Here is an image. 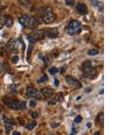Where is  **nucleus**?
<instances>
[{
	"mask_svg": "<svg viewBox=\"0 0 135 135\" xmlns=\"http://www.w3.org/2000/svg\"><path fill=\"white\" fill-rule=\"evenodd\" d=\"M2 101L6 106L12 109V110H24L26 108L25 101L20 102V101H16V99H12V98L9 97H4L2 99Z\"/></svg>",
	"mask_w": 135,
	"mask_h": 135,
	"instance_id": "obj_1",
	"label": "nucleus"
},
{
	"mask_svg": "<svg viewBox=\"0 0 135 135\" xmlns=\"http://www.w3.org/2000/svg\"><path fill=\"white\" fill-rule=\"evenodd\" d=\"M26 94L29 97L38 99V100H41L42 99L41 94L39 91H38L36 88L28 87L26 89Z\"/></svg>",
	"mask_w": 135,
	"mask_h": 135,
	"instance_id": "obj_6",
	"label": "nucleus"
},
{
	"mask_svg": "<svg viewBox=\"0 0 135 135\" xmlns=\"http://www.w3.org/2000/svg\"><path fill=\"white\" fill-rule=\"evenodd\" d=\"M29 105H30L31 107H35L37 105V102L34 101V100H31V101H30Z\"/></svg>",
	"mask_w": 135,
	"mask_h": 135,
	"instance_id": "obj_25",
	"label": "nucleus"
},
{
	"mask_svg": "<svg viewBox=\"0 0 135 135\" xmlns=\"http://www.w3.org/2000/svg\"><path fill=\"white\" fill-rule=\"evenodd\" d=\"M98 53H99V51L97 49H91L88 53V55H90V56H95V55H97Z\"/></svg>",
	"mask_w": 135,
	"mask_h": 135,
	"instance_id": "obj_19",
	"label": "nucleus"
},
{
	"mask_svg": "<svg viewBox=\"0 0 135 135\" xmlns=\"http://www.w3.org/2000/svg\"><path fill=\"white\" fill-rule=\"evenodd\" d=\"M42 20L46 24H51L56 21V16L51 7H47L45 10L42 16Z\"/></svg>",
	"mask_w": 135,
	"mask_h": 135,
	"instance_id": "obj_5",
	"label": "nucleus"
},
{
	"mask_svg": "<svg viewBox=\"0 0 135 135\" xmlns=\"http://www.w3.org/2000/svg\"><path fill=\"white\" fill-rule=\"evenodd\" d=\"M66 81L69 85L74 86V88H77V89L81 88L83 86L79 80H78L72 77V76H66Z\"/></svg>",
	"mask_w": 135,
	"mask_h": 135,
	"instance_id": "obj_8",
	"label": "nucleus"
},
{
	"mask_svg": "<svg viewBox=\"0 0 135 135\" xmlns=\"http://www.w3.org/2000/svg\"><path fill=\"white\" fill-rule=\"evenodd\" d=\"M7 47L10 50L13 51L14 53L17 52L18 49V41L16 39H11L9 41H8V43H7Z\"/></svg>",
	"mask_w": 135,
	"mask_h": 135,
	"instance_id": "obj_11",
	"label": "nucleus"
},
{
	"mask_svg": "<svg viewBox=\"0 0 135 135\" xmlns=\"http://www.w3.org/2000/svg\"><path fill=\"white\" fill-rule=\"evenodd\" d=\"M48 80V77H47V76L46 75H44L41 78H39V79L38 80H37V83H45V82H46V81Z\"/></svg>",
	"mask_w": 135,
	"mask_h": 135,
	"instance_id": "obj_18",
	"label": "nucleus"
},
{
	"mask_svg": "<svg viewBox=\"0 0 135 135\" xmlns=\"http://www.w3.org/2000/svg\"><path fill=\"white\" fill-rule=\"evenodd\" d=\"M3 10H4V6L0 4V13L2 12V11H3Z\"/></svg>",
	"mask_w": 135,
	"mask_h": 135,
	"instance_id": "obj_31",
	"label": "nucleus"
},
{
	"mask_svg": "<svg viewBox=\"0 0 135 135\" xmlns=\"http://www.w3.org/2000/svg\"><path fill=\"white\" fill-rule=\"evenodd\" d=\"M10 91L12 93H16L18 91V85H12L10 87Z\"/></svg>",
	"mask_w": 135,
	"mask_h": 135,
	"instance_id": "obj_17",
	"label": "nucleus"
},
{
	"mask_svg": "<svg viewBox=\"0 0 135 135\" xmlns=\"http://www.w3.org/2000/svg\"><path fill=\"white\" fill-rule=\"evenodd\" d=\"M66 4L67 5L72 6V5H74V1H72V0H66Z\"/></svg>",
	"mask_w": 135,
	"mask_h": 135,
	"instance_id": "obj_26",
	"label": "nucleus"
},
{
	"mask_svg": "<svg viewBox=\"0 0 135 135\" xmlns=\"http://www.w3.org/2000/svg\"><path fill=\"white\" fill-rule=\"evenodd\" d=\"M76 10L81 15H86L88 13V7L84 3H78L76 5Z\"/></svg>",
	"mask_w": 135,
	"mask_h": 135,
	"instance_id": "obj_9",
	"label": "nucleus"
},
{
	"mask_svg": "<svg viewBox=\"0 0 135 135\" xmlns=\"http://www.w3.org/2000/svg\"><path fill=\"white\" fill-rule=\"evenodd\" d=\"M82 70L85 76L88 78L89 79H94L98 75V72L95 68L92 66L90 61H85L83 64L82 66Z\"/></svg>",
	"mask_w": 135,
	"mask_h": 135,
	"instance_id": "obj_3",
	"label": "nucleus"
},
{
	"mask_svg": "<svg viewBox=\"0 0 135 135\" xmlns=\"http://www.w3.org/2000/svg\"><path fill=\"white\" fill-rule=\"evenodd\" d=\"M53 93V89L49 88V87H44V88H41V94L46 98H49V97H52Z\"/></svg>",
	"mask_w": 135,
	"mask_h": 135,
	"instance_id": "obj_12",
	"label": "nucleus"
},
{
	"mask_svg": "<svg viewBox=\"0 0 135 135\" xmlns=\"http://www.w3.org/2000/svg\"><path fill=\"white\" fill-rule=\"evenodd\" d=\"M4 24L8 28L12 26L13 24H14V20H13L12 17L10 15H6L5 16V19H4Z\"/></svg>",
	"mask_w": 135,
	"mask_h": 135,
	"instance_id": "obj_13",
	"label": "nucleus"
},
{
	"mask_svg": "<svg viewBox=\"0 0 135 135\" xmlns=\"http://www.w3.org/2000/svg\"><path fill=\"white\" fill-rule=\"evenodd\" d=\"M82 117H81L80 115H78V116H76V117L75 118V119H74V122H75L76 123H79L80 122L81 120H82Z\"/></svg>",
	"mask_w": 135,
	"mask_h": 135,
	"instance_id": "obj_24",
	"label": "nucleus"
},
{
	"mask_svg": "<svg viewBox=\"0 0 135 135\" xmlns=\"http://www.w3.org/2000/svg\"><path fill=\"white\" fill-rule=\"evenodd\" d=\"M58 29L56 28H51V29H47V31H45V35H47L49 38L50 39H56L58 37Z\"/></svg>",
	"mask_w": 135,
	"mask_h": 135,
	"instance_id": "obj_10",
	"label": "nucleus"
},
{
	"mask_svg": "<svg viewBox=\"0 0 135 135\" xmlns=\"http://www.w3.org/2000/svg\"><path fill=\"white\" fill-rule=\"evenodd\" d=\"M36 125H37L36 122L33 121V122H32L29 123V124L27 125L26 128V129L29 130H31L33 129V128H34V127L36 126Z\"/></svg>",
	"mask_w": 135,
	"mask_h": 135,
	"instance_id": "obj_15",
	"label": "nucleus"
},
{
	"mask_svg": "<svg viewBox=\"0 0 135 135\" xmlns=\"http://www.w3.org/2000/svg\"><path fill=\"white\" fill-rule=\"evenodd\" d=\"M31 117L33 119H36L39 117V114H38V113H37V112H32V113H31Z\"/></svg>",
	"mask_w": 135,
	"mask_h": 135,
	"instance_id": "obj_27",
	"label": "nucleus"
},
{
	"mask_svg": "<svg viewBox=\"0 0 135 135\" xmlns=\"http://www.w3.org/2000/svg\"><path fill=\"white\" fill-rule=\"evenodd\" d=\"M19 22L24 28L29 29H34L37 26L39 25L37 21L34 17H32V16L26 14L22 16L19 18Z\"/></svg>",
	"mask_w": 135,
	"mask_h": 135,
	"instance_id": "obj_2",
	"label": "nucleus"
},
{
	"mask_svg": "<svg viewBox=\"0 0 135 135\" xmlns=\"http://www.w3.org/2000/svg\"><path fill=\"white\" fill-rule=\"evenodd\" d=\"M81 23L78 20H72L68 26L67 32L68 34L73 36L75 34H79L81 32Z\"/></svg>",
	"mask_w": 135,
	"mask_h": 135,
	"instance_id": "obj_4",
	"label": "nucleus"
},
{
	"mask_svg": "<svg viewBox=\"0 0 135 135\" xmlns=\"http://www.w3.org/2000/svg\"><path fill=\"white\" fill-rule=\"evenodd\" d=\"M58 69L57 68H56V67H52V68H51L50 69H49V72H50L51 74H56V73H58Z\"/></svg>",
	"mask_w": 135,
	"mask_h": 135,
	"instance_id": "obj_20",
	"label": "nucleus"
},
{
	"mask_svg": "<svg viewBox=\"0 0 135 135\" xmlns=\"http://www.w3.org/2000/svg\"><path fill=\"white\" fill-rule=\"evenodd\" d=\"M32 46L30 45H29V49H28V51H27V60H29V59H30V57H31V51H32Z\"/></svg>",
	"mask_w": 135,
	"mask_h": 135,
	"instance_id": "obj_21",
	"label": "nucleus"
},
{
	"mask_svg": "<svg viewBox=\"0 0 135 135\" xmlns=\"http://www.w3.org/2000/svg\"><path fill=\"white\" fill-rule=\"evenodd\" d=\"M12 61L13 64H16L18 63V61H19V58H18V56H14L12 58Z\"/></svg>",
	"mask_w": 135,
	"mask_h": 135,
	"instance_id": "obj_23",
	"label": "nucleus"
},
{
	"mask_svg": "<svg viewBox=\"0 0 135 135\" xmlns=\"http://www.w3.org/2000/svg\"><path fill=\"white\" fill-rule=\"evenodd\" d=\"M12 129H13V127L11 126V125H6V126H5V131L7 132V133H8V132H10L11 130H12Z\"/></svg>",
	"mask_w": 135,
	"mask_h": 135,
	"instance_id": "obj_22",
	"label": "nucleus"
},
{
	"mask_svg": "<svg viewBox=\"0 0 135 135\" xmlns=\"http://www.w3.org/2000/svg\"><path fill=\"white\" fill-rule=\"evenodd\" d=\"M13 135H21L20 134V133L18 131H15L14 133H13Z\"/></svg>",
	"mask_w": 135,
	"mask_h": 135,
	"instance_id": "obj_32",
	"label": "nucleus"
},
{
	"mask_svg": "<svg viewBox=\"0 0 135 135\" xmlns=\"http://www.w3.org/2000/svg\"><path fill=\"white\" fill-rule=\"evenodd\" d=\"M58 125H59V124H56V123H55V124H51V126H52L53 128H56V127H57Z\"/></svg>",
	"mask_w": 135,
	"mask_h": 135,
	"instance_id": "obj_30",
	"label": "nucleus"
},
{
	"mask_svg": "<svg viewBox=\"0 0 135 135\" xmlns=\"http://www.w3.org/2000/svg\"><path fill=\"white\" fill-rule=\"evenodd\" d=\"M29 36L31 37L32 39L36 42L37 41H39V40L43 39V38L45 37V31H44L43 29L37 30V31H34V32H32L31 34V35H29Z\"/></svg>",
	"mask_w": 135,
	"mask_h": 135,
	"instance_id": "obj_7",
	"label": "nucleus"
},
{
	"mask_svg": "<svg viewBox=\"0 0 135 135\" xmlns=\"http://www.w3.org/2000/svg\"><path fill=\"white\" fill-rule=\"evenodd\" d=\"M56 104V103L54 102V101H49V102H48V105H54Z\"/></svg>",
	"mask_w": 135,
	"mask_h": 135,
	"instance_id": "obj_29",
	"label": "nucleus"
},
{
	"mask_svg": "<svg viewBox=\"0 0 135 135\" xmlns=\"http://www.w3.org/2000/svg\"><path fill=\"white\" fill-rule=\"evenodd\" d=\"M59 82L58 81V80L57 79V78H55V79H54V84H55V86H58V85H59Z\"/></svg>",
	"mask_w": 135,
	"mask_h": 135,
	"instance_id": "obj_28",
	"label": "nucleus"
},
{
	"mask_svg": "<svg viewBox=\"0 0 135 135\" xmlns=\"http://www.w3.org/2000/svg\"><path fill=\"white\" fill-rule=\"evenodd\" d=\"M54 99H55V101H56L57 102H61V101L64 100L63 93H58L56 95Z\"/></svg>",
	"mask_w": 135,
	"mask_h": 135,
	"instance_id": "obj_14",
	"label": "nucleus"
},
{
	"mask_svg": "<svg viewBox=\"0 0 135 135\" xmlns=\"http://www.w3.org/2000/svg\"><path fill=\"white\" fill-rule=\"evenodd\" d=\"M3 120H4L5 122L7 123V124H16V122H15V121L14 120H12V119H8V118H5L4 116V117H3Z\"/></svg>",
	"mask_w": 135,
	"mask_h": 135,
	"instance_id": "obj_16",
	"label": "nucleus"
},
{
	"mask_svg": "<svg viewBox=\"0 0 135 135\" xmlns=\"http://www.w3.org/2000/svg\"><path fill=\"white\" fill-rule=\"evenodd\" d=\"M94 135H101V134H100L99 132H96L94 134Z\"/></svg>",
	"mask_w": 135,
	"mask_h": 135,
	"instance_id": "obj_33",
	"label": "nucleus"
}]
</instances>
